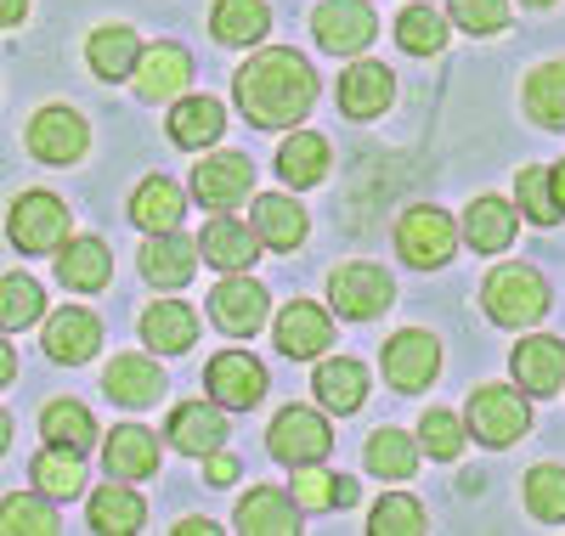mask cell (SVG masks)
<instances>
[{"mask_svg":"<svg viewBox=\"0 0 565 536\" xmlns=\"http://www.w3.org/2000/svg\"><path fill=\"white\" fill-rule=\"evenodd\" d=\"M210 480H215V485H232V480H238V458L210 452Z\"/></svg>","mask_w":565,"mask_h":536,"instance_id":"cell-49","label":"cell"},{"mask_svg":"<svg viewBox=\"0 0 565 536\" xmlns=\"http://www.w3.org/2000/svg\"><path fill=\"white\" fill-rule=\"evenodd\" d=\"M526 7H548V0H526Z\"/></svg>","mask_w":565,"mask_h":536,"instance_id":"cell-56","label":"cell"},{"mask_svg":"<svg viewBox=\"0 0 565 536\" xmlns=\"http://www.w3.org/2000/svg\"><path fill=\"white\" fill-rule=\"evenodd\" d=\"M210 317L221 333L232 339H249L255 328H266V288L249 277H226L215 294H210Z\"/></svg>","mask_w":565,"mask_h":536,"instance_id":"cell-12","label":"cell"},{"mask_svg":"<svg viewBox=\"0 0 565 536\" xmlns=\"http://www.w3.org/2000/svg\"><path fill=\"white\" fill-rule=\"evenodd\" d=\"M175 530H181V536H215V525H210V519H181Z\"/></svg>","mask_w":565,"mask_h":536,"instance_id":"cell-53","label":"cell"},{"mask_svg":"<svg viewBox=\"0 0 565 536\" xmlns=\"http://www.w3.org/2000/svg\"><path fill=\"white\" fill-rule=\"evenodd\" d=\"M7 441H12V418L0 412V452H7Z\"/></svg>","mask_w":565,"mask_h":536,"instance_id":"cell-55","label":"cell"},{"mask_svg":"<svg viewBox=\"0 0 565 536\" xmlns=\"http://www.w3.org/2000/svg\"><path fill=\"white\" fill-rule=\"evenodd\" d=\"M418 435H424V447H430V458H458L463 452V429H458L452 412H424Z\"/></svg>","mask_w":565,"mask_h":536,"instance_id":"cell-47","label":"cell"},{"mask_svg":"<svg viewBox=\"0 0 565 536\" xmlns=\"http://www.w3.org/2000/svg\"><path fill=\"white\" fill-rule=\"evenodd\" d=\"M34 485H40V497H74L79 485H85L79 452H63V447L40 452V458H34Z\"/></svg>","mask_w":565,"mask_h":536,"instance_id":"cell-38","label":"cell"},{"mask_svg":"<svg viewBox=\"0 0 565 536\" xmlns=\"http://www.w3.org/2000/svg\"><path fill=\"white\" fill-rule=\"evenodd\" d=\"M367 469L380 474V480H407L413 469H418V447L407 441L402 429H380L367 441Z\"/></svg>","mask_w":565,"mask_h":536,"instance_id":"cell-39","label":"cell"},{"mask_svg":"<svg viewBox=\"0 0 565 536\" xmlns=\"http://www.w3.org/2000/svg\"><path fill=\"white\" fill-rule=\"evenodd\" d=\"M238 530H249V536H295L300 530V508H295V497L260 485V492H249L238 503Z\"/></svg>","mask_w":565,"mask_h":536,"instance_id":"cell-25","label":"cell"},{"mask_svg":"<svg viewBox=\"0 0 565 536\" xmlns=\"http://www.w3.org/2000/svg\"><path fill=\"white\" fill-rule=\"evenodd\" d=\"M509 373L521 378V389H532V396H554V389L565 384V345L548 333L537 339H521V351H514Z\"/></svg>","mask_w":565,"mask_h":536,"instance_id":"cell-16","label":"cell"},{"mask_svg":"<svg viewBox=\"0 0 565 536\" xmlns=\"http://www.w3.org/2000/svg\"><path fill=\"white\" fill-rule=\"evenodd\" d=\"M7 232H12V243L23 255H52L68 237V210H63V199H52V192H23V199L12 204Z\"/></svg>","mask_w":565,"mask_h":536,"instance_id":"cell-4","label":"cell"},{"mask_svg":"<svg viewBox=\"0 0 565 536\" xmlns=\"http://www.w3.org/2000/svg\"><path fill=\"white\" fill-rule=\"evenodd\" d=\"M23 12H29V0H0V29H12Z\"/></svg>","mask_w":565,"mask_h":536,"instance_id":"cell-50","label":"cell"},{"mask_svg":"<svg viewBox=\"0 0 565 536\" xmlns=\"http://www.w3.org/2000/svg\"><path fill=\"white\" fill-rule=\"evenodd\" d=\"M193 266H199V243L181 237V232H153V243L141 249V277H148L153 288L193 282Z\"/></svg>","mask_w":565,"mask_h":536,"instance_id":"cell-15","label":"cell"},{"mask_svg":"<svg viewBox=\"0 0 565 536\" xmlns=\"http://www.w3.org/2000/svg\"><path fill=\"white\" fill-rule=\"evenodd\" d=\"M322 52H362V45L373 40V29H380V18H373L367 0H322L317 18H311Z\"/></svg>","mask_w":565,"mask_h":536,"instance_id":"cell-9","label":"cell"},{"mask_svg":"<svg viewBox=\"0 0 565 536\" xmlns=\"http://www.w3.org/2000/svg\"><path fill=\"white\" fill-rule=\"evenodd\" d=\"M277 175L289 186H317L328 175V141L317 130L289 136V141H282V153H277Z\"/></svg>","mask_w":565,"mask_h":536,"instance_id":"cell-33","label":"cell"},{"mask_svg":"<svg viewBox=\"0 0 565 536\" xmlns=\"http://www.w3.org/2000/svg\"><path fill=\"white\" fill-rule=\"evenodd\" d=\"M103 463H108L114 480H141V474H153V469H159V441H153V429L119 424L108 441H103Z\"/></svg>","mask_w":565,"mask_h":536,"instance_id":"cell-20","label":"cell"},{"mask_svg":"<svg viewBox=\"0 0 565 536\" xmlns=\"http://www.w3.org/2000/svg\"><path fill=\"white\" fill-rule=\"evenodd\" d=\"M12 373H18V356H12L7 339H0V384H12Z\"/></svg>","mask_w":565,"mask_h":536,"instance_id":"cell-52","label":"cell"},{"mask_svg":"<svg viewBox=\"0 0 565 536\" xmlns=\"http://www.w3.org/2000/svg\"><path fill=\"white\" fill-rule=\"evenodd\" d=\"M271 339H277V351H282V356L306 362V356H322V351H328V339H334V322H328V311H322V305L295 300L289 311L277 317Z\"/></svg>","mask_w":565,"mask_h":536,"instance_id":"cell-14","label":"cell"},{"mask_svg":"<svg viewBox=\"0 0 565 536\" xmlns=\"http://www.w3.org/2000/svg\"><path fill=\"white\" fill-rule=\"evenodd\" d=\"M396 249H402L407 266L436 271V266H447L452 249H458V226H452L441 210H407L402 226H396Z\"/></svg>","mask_w":565,"mask_h":536,"instance_id":"cell-5","label":"cell"},{"mask_svg":"<svg viewBox=\"0 0 565 536\" xmlns=\"http://www.w3.org/2000/svg\"><path fill=\"white\" fill-rule=\"evenodd\" d=\"M199 249H204V260H210L215 271H249V266H255V255H260V237H255L244 221H232V215L221 210V215L204 226Z\"/></svg>","mask_w":565,"mask_h":536,"instance_id":"cell-17","label":"cell"},{"mask_svg":"<svg viewBox=\"0 0 565 536\" xmlns=\"http://www.w3.org/2000/svg\"><path fill=\"white\" fill-rule=\"evenodd\" d=\"M266 447H271L277 463H289V469H300V463H322L328 447H334V429H328L322 412H311V407L295 401V407H282V412L271 418Z\"/></svg>","mask_w":565,"mask_h":536,"instance_id":"cell-3","label":"cell"},{"mask_svg":"<svg viewBox=\"0 0 565 536\" xmlns=\"http://www.w3.org/2000/svg\"><path fill=\"white\" fill-rule=\"evenodd\" d=\"M45 311V294H40V282L34 277H0V328H29L40 322Z\"/></svg>","mask_w":565,"mask_h":536,"instance_id":"cell-41","label":"cell"},{"mask_svg":"<svg viewBox=\"0 0 565 536\" xmlns=\"http://www.w3.org/2000/svg\"><path fill=\"white\" fill-rule=\"evenodd\" d=\"M103 389L114 401H125V407H148V401H159V389H164V367L148 362V356H114V367L103 373Z\"/></svg>","mask_w":565,"mask_h":536,"instance_id":"cell-24","label":"cell"},{"mask_svg":"<svg viewBox=\"0 0 565 536\" xmlns=\"http://www.w3.org/2000/svg\"><path fill=\"white\" fill-rule=\"evenodd\" d=\"M452 23L469 34H498L509 29V0H452Z\"/></svg>","mask_w":565,"mask_h":536,"instance_id":"cell-46","label":"cell"},{"mask_svg":"<svg viewBox=\"0 0 565 536\" xmlns=\"http://www.w3.org/2000/svg\"><path fill=\"white\" fill-rule=\"evenodd\" d=\"M221 125H226V114L215 96H186L170 114V141L175 148H210V141H221Z\"/></svg>","mask_w":565,"mask_h":536,"instance_id":"cell-29","label":"cell"},{"mask_svg":"<svg viewBox=\"0 0 565 536\" xmlns=\"http://www.w3.org/2000/svg\"><path fill=\"white\" fill-rule=\"evenodd\" d=\"M487 311L498 328H532L548 311V288L532 266H498L487 277Z\"/></svg>","mask_w":565,"mask_h":536,"instance_id":"cell-2","label":"cell"},{"mask_svg":"<svg viewBox=\"0 0 565 536\" xmlns=\"http://www.w3.org/2000/svg\"><path fill=\"white\" fill-rule=\"evenodd\" d=\"M509 237H514V210L503 199H476L463 210V243L469 249L498 255V249H509Z\"/></svg>","mask_w":565,"mask_h":536,"instance_id":"cell-30","label":"cell"},{"mask_svg":"<svg viewBox=\"0 0 565 536\" xmlns=\"http://www.w3.org/2000/svg\"><path fill=\"white\" fill-rule=\"evenodd\" d=\"M396 40H402V52L430 57V52H441V45H447V18L436 7H407L402 23H396Z\"/></svg>","mask_w":565,"mask_h":536,"instance_id":"cell-40","label":"cell"},{"mask_svg":"<svg viewBox=\"0 0 565 536\" xmlns=\"http://www.w3.org/2000/svg\"><path fill=\"white\" fill-rule=\"evenodd\" d=\"M57 277L63 288H79V294H97V288L114 277V255L103 237H74L68 249L57 255Z\"/></svg>","mask_w":565,"mask_h":536,"instance_id":"cell-22","label":"cell"},{"mask_svg":"<svg viewBox=\"0 0 565 536\" xmlns=\"http://www.w3.org/2000/svg\"><path fill=\"white\" fill-rule=\"evenodd\" d=\"M85 52H90V74H97V79H125L136 68V57H141V40L125 23H108V29L90 34Z\"/></svg>","mask_w":565,"mask_h":536,"instance_id":"cell-32","label":"cell"},{"mask_svg":"<svg viewBox=\"0 0 565 536\" xmlns=\"http://www.w3.org/2000/svg\"><path fill=\"white\" fill-rule=\"evenodd\" d=\"M436 373H441V345L424 328H407L385 345V378L396 389H424Z\"/></svg>","mask_w":565,"mask_h":536,"instance_id":"cell-11","label":"cell"},{"mask_svg":"<svg viewBox=\"0 0 565 536\" xmlns=\"http://www.w3.org/2000/svg\"><path fill=\"white\" fill-rule=\"evenodd\" d=\"M526 114L548 130L565 125V63H543L532 79H526Z\"/></svg>","mask_w":565,"mask_h":536,"instance_id":"cell-37","label":"cell"},{"mask_svg":"<svg viewBox=\"0 0 565 536\" xmlns=\"http://www.w3.org/2000/svg\"><path fill=\"white\" fill-rule=\"evenodd\" d=\"M40 429H45V447H63V452H85L97 441V424H90L79 401H52L40 412Z\"/></svg>","mask_w":565,"mask_h":536,"instance_id":"cell-35","label":"cell"},{"mask_svg":"<svg viewBox=\"0 0 565 536\" xmlns=\"http://www.w3.org/2000/svg\"><path fill=\"white\" fill-rule=\"evenodd\" d=\"M181 210H186L181 186H170L164 175L141 181L136 199H130V221H136L141 232H175V226H181Z\"/></svg>","mask_w":565,"mask_h":536,"instance_id":"cell-27","label":"cell"},{"mask_svg":"<svg viewBox=\"0 0 565 536\" xmlns=\"http://www.w3.org/2000/svg\"><path fill=\"white\" fill-rule=\"evenodd\" d=\"M289 497H295L300 508H334V474H328L322 463H300Z\"/></svg>","mask_w":565,"mask_h":536,"instance_id":"cell-48","label":"cell"},{"mask_svg":"<svg viewBox=\"0 0 565 536\" xmlns=\"http://www.w3.org/2000/svg\"><path fill=\"white\" fill-rule=\"evenodd\" d=\"M170 441H175L186 458H210V452H221V441H226V418H221L215 407H204V401H181L175 418H170Z\"/></svg>","mask_w":565,"mask_h":536,"instance_id":"cell-23","label":"cell"},{"mask_svg":"<svg viewBox=\"0 0 565 536\" xmlns=\"http://www.w3.org/2000/svg\"><path fill=\"white\" fill-rule=\"evenodd\" d=\"M136 96H148V103H164V96H181L186 90V74H193V63H186L181 45H153V52L136 57Z\"/></svg>","mask_w":565,"mask_h":536,"instance_id":"cell-19","label":"cell"},{"mask_svg":"<svg viewBox=\"0 0 565 536\" xmlns=\"http://www.w3.org/2000/svg\"><path fill=\"white\" fill-rule=\"evenodd\" d=\"M141 339H148L159 356H181V351H193V339H199V317L175 300H164L141 317Z\"/></svg>","mask_w":565,"mask_h":536,"instance_id":"cell-26","label":"cell"},{"mask_svg":"<svg viewBox=\"0 0 565 536\" xmlns=\"http://www.w3.org/2000/svg\"><path fill=\"white\" fill-rule=\"evenodd\" d=\"M255 237L266 249H295L306 237V210L282 192H266V199H255Z\"/></svg>","mask_w":565,"mask_h":536,"instance_id":"cell-28","label":"cell"},{"mask_svg":"<svg viewBox=\"0 0 565 536\" xmlns=\"http://www.w3.org/2000/svg\"><path fill=\"white\" fill-rule=\"evenodd\" d=\"M391 90H396V79H391L385 63H351L340 74V108L351 119H373V114H385Z\"/></svg>","mask_w":565,"mask_h":536,"instance_id":"cell-21","label":"cell"},{"mask_svg":"<svg viewBox=\"0 0 565 536\" xmlns=\"http://www.w3.org/2000/svg\"><path fill=\"white\" fill-rule=\"evenodd\" d=\"M334 503H340V508H351V503H356V480H351V474H340V480H334Z\"/></svg>","mask_w":565,"mask_h":536,"instance_id":"cell-51","label":"cell"},{"mask_svg":"<svg viewBox=\"0 0 565 536\" xmlns=\"http://www.w3.org/2000/svg\"><path fill=\"white\" fill-rule=\"evenodd\" d=\"M548 181H554V199H559V215H565V164H554Z\"/></svg>","mask_w":565,"mask_h":536,"instance_id":"cell-54","label":"cell"},{"mask_svg":"<svg viewBox=\"0 0 565 536\" xmlns=\"http://www.w3.org/2000/svg\"><path fill=\"white\" fill-rule=\"evenodd\" d=\"M141 519H148V503L136 492H125V485H103L90 497V530H103V536H136Z\"/></svg>","mask_w":565,"mask_h":536,"instance_id":"cell-31","label":"cell"},{"mask_svg":"<svg viewBox=\"0 0 565 536\" xmlns=\"http://www.w3.org/2000/svg\"><path fill=\"white\" fill-rule=\"evenodd\" d=\"M367 396V373L356 362H322L317 367V401L328 412H356Z\"/></svg>","mask_w":565,"mask_h":536,"instance_id":"cell-36","label":"cell"},{"mask_svg":"<svg viewBox=\"0 0 565 536\" xmlns=\"http://www.w3.org/2000/svg\"><path fill=\"white\" fill-rule=\"evenodd\" d=\"M521 210L537 221V226H554L559 221V199H554V181L543 164H526L521 170Z\"/></svg>","mask_w":565,"mask_h":536,"instance_id":"cell-45","label":"cell"},{"mask_svg":"<svg viewBox=\"0 0 565 536\" xmlns=\"http://www.w3.org/2000/svg\"><path fill=\"white\" fill-rule=\"evenodd\" d=\"M63 519L40 497H7L0 503V536H57Z\"/></svg>","mask_w":565,"mask_h":536,"instance_id":"cell-42","label":"cell"},{"mask_svg":"<svg viewBox=\"0 0 565 536\" xmlns=\"http://www.w3.org/2000/svg\"><path fill=\"white\" fill-rule=\"evenodd\" d=\"M424 525V508H418V497H385L380 508H373V519H367V530L373 536H418Z\"/></svg>","mask_w":565,"mask_h":536,"instance_id":"cell-44","label":"cell"},{"mask_svg":"<svg viewBox=\"0 0 565 536\" xmlns=\"http://www.w3.org/2000/svg\"><path fill=\"white\" fill-rule=\"evenodd\" d=\"M85 141H90L85 119L68 114V108H40L34 125H29V153L40 164H74V159H85Z\"/></svg>","mask_w":565,"mask_h":536,"instance_id":"cell-10","label":"cell"},{"mask_svg":"<svg viewBox=\"0 0 565 536\" xmlns=\"http://www.w3.org/2000/svg\"><path fill=\"white\" fill-rule=\"evenodd\" d=\"M210 396L215 407H255L266 396V367L249 351H221L210 362Z\"/></svg>","mask_w":565,"mask_h":536,"instance_id":"cell-13","label":"cell"},{"mask_svg":"<svg viewBox=\"0 0 565 536\" xmlns=\"http://www.w3.org/2000/svg\"><path fill=\"white\" fill-rule=\"evenodd\" d=\"M210 29L221 45H255L271 29V12H266V0H221Z\"/></svg>","mask_w":565,"mask_h":536,"instance_id":"cell-34","label":"cell"},{"mask_svg":"<svg viewBox=\"0 0 565 536\" xmlns=\"http://www.w3.org/2000/svg\"><path fill=\"white\" fill-rule=\"evenodd\" d=\"M311 103H317V74L295 45H271V52H260L238 68V108L260 130L300 125L311 114Z\"/></svg>","mask_w":565,"mask_h":536,"instance_id":"cell-1","label":"cell"},{"mask_svg":"<svg viewBox=\"0 0 565 536\" xmlns=\"http://www.w3.org/2000/svg\"><path fill=\"white\" fill-rule=\"evenodd\" d=\"M249 186H255V164L244 153H215V159H204L193 170V199L204 210H215V215L221 210H238L249 199Z\"/></svg>","mask_w":565,"mask_h":536,"instance_id":"cell-8","label":"cell"},{"mask_svg":"<svg viewBox=\"0 0 565 536\" xmlns=\"http://www.w3.org/2000/svg\"><path fill=\"white\" fill-rule=\"evenodd\" d=\"M103 345V322L90 311H57L52 322H45V356L52 362H90Z\"/></svg>","mask_w":565,"mask_h":536,"instance_id":"cell-18","label":"cell"},{"mask_svg":"<svg viewBox=\"0 0 565 536\" xmlns=\"http://www.w3.org/2000/svg\"><path fill=\"white\" fill-rule=\"evenodd\" d=\"M469 435L476 441H487V447H509V441H521L526 435V424H532V412H526V401L514 396V389H476L469 396Z\"/></svg>","mask_w":565,"mask_h":536,"instance_id":"cell-7","label":"cell"},{"mask_svg":"<svg viewBox=\"0 0 565 536\" xmlns=\"http://www.w3.org/2000/svg\"><path fill=\"white\" fill-rule=\"evenodd\" d=\"M328 300H334L340 317L351 322H367V317H380L391 300H396V282L380 271V266H340L334 277H328Z\"/></svg>","mask_w":565,"mask_h":536,"instance_id":"cell-6","label":"cell"},{"mask_svg":"<svg viewBox=\"0 0 565 536\" xmlns=\"http://www.w3.org/2000/svg\"><path fill=\"white\" fill-rule=\"evenodd\" d=\"M526 503H532V514L537 519H565V469L559 463H543V469H532L526 474Z\"/></svg>","mask_w":565,"mask_h":536,"instance_id":"cell-43","label":"cell"}]
</instances>
